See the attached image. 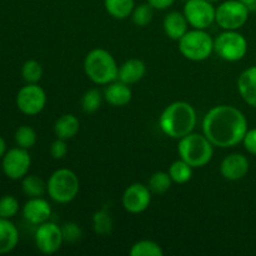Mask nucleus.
<instances>
[{"label":"nucleus","mask_w":256,"mask_h":256,"mask_svg":"<svg viewBox=\"0 0 256 256\" xmlns=\"http://www.w3.org/2000/svg\"><path fill=\"white\" fill-rule=\"evenodd\" d=\"M145 72H146V65L142 60L129 59L120 65L118 79L128 85L136 84L145 76Z\"/></svg>","instance_id":"19"},{"label":"nucleus","mask_w":256,"mask_h":256,"mask_svg":"<svg viewBox=\"0 0 256 256\" xmlns=\"http://www.w3.org/2000/svg\"><path fill=\"white\" fill-rule=\"evenodd\" d=\"M132 98V89L129 85L122 82H112L108 84L104 90V99L112 106H125Z\"/></svg>","instance_id":"18"},{"label":"nucleus","mask_w":256,"mask_h":256,"mask_svg":"<svg viewBox=\"0 0 256 256\" xmlns=\"http://www.w3.org/2000/svg\"><path fill=\"white\" fill-rule=\"evenodd\" d=\"M244 148L246 152L252 155H256V128L248 130L242 140Z\"/></svg>","instance_id":"35"},{"label":"nucleus","mask_w":256,"mask_h":256,"mask_svg":"<svg viewBox=\"0 0 256 256\" xmlns=\"http://www.w3.org/2000/svg\"><path fill=\"white\" fill-rule=\"evenodd\" d=\"M86 76L96 85H108L115 82L119 75L116 60L105 49H92L84 60Z\"/></svg>","instance_id":"3"},{"label":"nucleus","mask_w":256,"mask_h":256,"mask_svg":"<svg viewBox=\"0 0 256 256\" xmlns=\"http://www.w3.org/2000/svg\"><path fill=\"white\" fill-rule=\"evenodd\" d=\"M182 2H188V0H182Z\"/></svg>","instance_id":"40"},{"label":"nucleus","mask_w":256,"mask_h":256,"mask_svg":"<svg viewBox=\"0 0 256 256\" xmlns=\"http://www.w3.org/2000/svg\"><path fill=\"white\" fill-rule=\"evenodd\" d=\"M129 254L132 256H162L164 250L152 240H140L132 245Z\"/></svg>","instance_id":"26"},{"label":"nucleus","mask_w":256,"mask_h":256,"mask_svg":"<svg viewBox=\"0 0 256 256\" xmlns=\"http://www.w3.org/2000/svg\"><path fill=\"white\" fill-rule=\"evenodd\" d=\"M122 202L124 209L130 214H140L149 208L152 202V192L144 184L129 185L122 194Z\"/></svg>","instance_id":"13"},{"label":"nucleus","mask_w":256,"mask_h":256,"mask_svg":"<svg viewBox=\"0 0 256 256\" xmlns=\"http://www.w3.org/2000/svg\"><path fill=\"white\" fill-rule=\"evenodd\" d=\"M22 189L29 198H40L46 190V184L38 175H25L22 178Z\"/></svg>","instance_id":"24"},{"label":"nucleus","mask_w":256,"mask_h":256,"mask_svg":"<svg viewBox=\"0 0 256 256\" xmlns=\"http://www.w3.org/2000/svg\"><path fill=\"white\" fill-rule=\"evenodd\" d=\"M105 10L115 19H126L135 8L134 0H104Z\"/></svg>","instance_id":"22"},{"label":"nucleus","mask_w":256,"mask_h":256,"mask_svg":"<svg viewBox=\"0 0 256 256\" xmlns=\"http://www.w3.org/2000/svg\"><path fill=\"white\" fill-rule=\"evenodd\" d=\"M215 12L216 9L209 0H188L182 12L194 29L205 30L215 22Z\"/></svg>","instance_id":"9"},{"label":"nucleus","mask_w":256,"mask_h":256,"mask_svg":"<svg viewBox=\"0 0 256 256\" xmlns=\"http://www.w3.org/2000/svg\"><path fill=\"white\" fill-rule=\"evenodd\" d=\"M80 130V122L75 115L72 114H64L55 122L54 124V132L55 136L62 140H70Z\"/></svg>","instance_id":"21"},{"label":"nucleus","mask_w":256,"mask_h":256,"mask_svg":"<svg viewBox=\"0 0 256 256\" xmlns=\"http://www.w3.org/2000/svg\"><path fill=\"white\" fill-rule=\"evenodd\" d=\"M64 242L62 226H58L55 222H45L38 226L35 232V244L42 254H55L62 248Z\"/></svg>","instance_id":"11"},{"label":"nucleus","mask_w":256,"mask_h":256,"mask_svg":"<svg viewBox=\"0 0 256 256\" xmlns=\"http://www.w3.org/2000/svg\"><path fill=\"white\" fill-rule=\"evenodd\" d=\"M202 134L214 146L226 149L239 145L248 129L246 116L232 105L212 108L202 119Z\"/></svg>","instance_id":"1"},{"label":"nucleus","mask_w":256,"mask_h":256,"mask_svg":"<svg viewBox=\"0 0 256 256\" xmlns=\"http://www.w3.org/2000/svg\"><path fill=\"white\" fill-rule=\"evenodd\" d=\"M175 0H148L150 5H152L154 9L158 10H165L169 6H172L174 4Z\"/></svg>","instance_id":"36"},{"label":"nucleus","mask_w":256,"mask_h":256,"mask_svg":"<svg viewBox=\"0 0 256 256\" xmlns=\"http://www.w3.org/2000/svg\"><path fill=\"white\" fill-rule=\"evenodd\" d=\"M250 10L239 0H226L216 8L215 22L224 30H238L246 24Z\"/></svg>","instance_id":"8"},{"label":"nucleus","mask_w":256,"mask_h":256,"mask_svg":"<svg viewBox=\"0 0 256 256\" xmlns=\"http://www.w3.org/2000/svg\"><path fill=\"white\" fill-rule=\"evenodd\" d=\"M46 104V94L38 84H28L19 90L16 95V105L22 114L36 115L44 110Z\"/></svg>","instance_id":"10"},{"label":"nucleus","mask_w":256,"mask_h":256,"mask_svg":"<svg viewBox=\"0 0 256 256\" xmlns=\"http://www.w3.org/2000/svg\"><path fill=\"white\" fill-rule=\"evenodd\" d=\"M160 130L172 139L186 136L196 126V112L186 102H174L162 110L159 118Z\"/></svg>","instance_id":"2"},{"label":"nucleus","mask_w":256,"mask_h":256,"mask_svg":"<svg viewBox=\"0 0 256 256\" xmlns=\"http://www.w3.org/2000/svg\"><path fill=\"white\" fill-rule=\"evenodd\" d=\"M19 210V202L12 195H5L0 199V218L10 219Z\"/></svg>","instance_id":"32"},{"label":"nucleus","mask_w":256,"mask_h":256,"mask_svg":"<svg viewBox=\"0 0 256 256\" xmlns=\"http://www.w3.org/2000/svg\"><path fill=\"white\" fill-rule=\"evenodd\" d=\"M169 175L175 184H185L192 176V168L184 160H176L169 168Z\"/></svg>","instance_id":"25"},{"label":"nucleus","mask_w":256,"mask_h":256,"mask_svg":"<svg viewBox=\"0 0 256 256\" xmlns=\"http://www.w3.org/2000/svg\"><path fill=\"white\" fill-rule=\"evenodd\" d=\"M242 2L250 12H256V0H239Z\"/></svg>","instance_id":"37"},{"label":"nucleus","mask_w":256,"mask_h":256,"mask_svg":"<svg viewBox=\"0 0 256 256\" xmlns=\"http://www.w3.org/2000/svg\"><path fill=\"white\" fill-rule=\"evenodd\" d=\"M80 182L72 170L62 168L50 175L46 182V192L50 199L59 204H68L78 196Z\"/></svg>","instance_id":"5"},{"label":"nucleus","mask_w":256,"mask_h":256,"mask_svg":"<svg viewBox=\"0 0 256 256\" xmlns=\"http://www.w3.org/2000/svg\"><path fill=\"white\" fill-rule=\"evenodd\" d=\"M15 142L19 148L30 149L36 142V132L32 126L22 125V126L18 128L16 132H15Z\"/></svg>","instance_id":"31"},{"label":"nucleus","mask_w":256,"mask_h":256,"mask_svg":"<svg viewBox=\"0 0 256 256\" xmlns=\"http://www.w3.org/2000/svg\"><path fill=\"white\" fill-rule=\"evenodd\" d=\"M249 160L245 155L232 152L224 158L220 164V172L224 179L229 180V182H238L246 176V174L249 172Z\"/></svg>","instance_id":"14"},{"label":"nucleus","mask_w":256,"mask_h":256,"mask_svg":"<svg viewBox=\"0 0 256 256\" xmlns=\"http://www.w3.org/2000/svg\"><path fill=\"white\" fill-rule=\"evenodd\" d=\"M102 95L99 89H92L86 90L82 98V112L86 114H92V112H98L99 108L102 106Z\"/></svg>","instance_id":"28"},{"label":"nucleus","mask_w":256,"mask_h":256,"mask_svg":"<svg viewBox=\"0 0 256 256\" xmlns=\"http://www.w3.org/2000/svg\"><path fill=\"white\" fill-rule=\"evenodd\" d=\"M5 149H6V145H5L4 139H2V138L0 136V158H2V155H4Z\"/></svg>","instance_id":"38"},{"label":"nucleus","mask_w":256,"mask_h":256,"mask_svg":"<svg viewBox=\"0 0 256 256\" xmlns=\"http://www.w3.org/2000/svg\"><path fill=\"white\" fill-rule=\"evenodd\" d=\"M238 90L248 105L256 108V66L245 69L238 79Z\"/></svg>","instance_id":"16"},{"label":"nucleus","mask_w":256,"mask_h":256,"mask_svg":"<svg viewBox=\"0 0 256 256\" xmlns=\"http://www.w3.org/2000/svg\"><path fill=\"white\" fill-rule=\"evenodd\" d=\"M22 216L25 220L34 225H40L48 222L52 216V206L45 199L40 198H30L29 202H25L22 208Z\"/></svg>","instance_id":"15"},{"label":"nucleus","mask_w":256,"mask_h":256,"mask_svg":"<svg viewBox=\"0 0 256 256\" xmlns=\"http://www.w3.org/2000/svg\"><path fill=\"white\" fill-rule=\"evenodd\" d=\"M22 76L28 84H38L42 76V66L36 60H28L22 68Z\"/></svg>","instance_id":"30"},{"label":"nucleus","mask_w":256,"mask_h":256,"mask_svg":"<svg viewBox=\"0 0 256 256\" xmlns=\"http://www.w3.org/2000/svg\"><path fill=\"white\" fill-rule=\"evenodd\" d=\"M209 2H219V0H209Z\"/></svg>","instance_id":"39"},{"label":"nucleus","mask_w":256,"mask_h":256,"mask_svg":"<svg viewBox=\"0 0 256 256\" xmlns=\"http://www.w3.org/2000/svg\"><path fill=\"white\" fill-rule=\"evenodd\" d=\"M19 242V232L9 219L0 218V254H8Z\"/></svg>","instance_id":"20"},{"label":"nucleus","mask_w":256,"mask_h":256,"mask_svg":"<svg viewBox=\"0 0 256 256\" xmlns=\"http://www.w3.org/2000/svg\"><path fill=\"white\" fill-rule=\"evenodd\" d=\"M92 228H94V232L100 236H108L112 234L114 229V222L106 208H102L95 212L92 216Z\"/></svg>","instance_id":"23"},{"label":"nucleus","mask_w":256,"mask_h":256,"mask_svg":"<svg viewBox=\"0 0 256 256\" xmlns=\"http://www.w3.org/2000/svg\"><path fill=\"white\" fill-rule=\"evenodd\" d=\"M179 52L188 60L204 62L214 52V40L205 30H190L179 40Z\"/></svg>","instance_id":"6"},{"label":"nucleus","mask_w":256,"mask_h":256,"mask_svg":"<svg viewBox=\"0 0 256 256\" xmlns=\"http://www.w3.org/2000/svg\"><path fill=\"white\" fill-rule=\"evenodd\" d=\"M50 154L54 159L60 160L64 159L68 154V145H66V140H62L56 138V140H54L50 146Z\"/></svg>","instance_id":"34"},{"label":"nucleus","mask_w":256,"mask_h":256,"mask_svg":"<svg viewBox=\"0 0 256 256\" xmlns=\"http://www.w3.org/2000/svg\"><path fill=\"white\" fill-rule=\"evenodd\" d=\"M214 52L225 62H239L248 52V40L236 30H224L214 40Z\"/></svg>","instance_id":"7"},{"label":"nucleus","mask_w":256,"mask_h":256,"mask_svg":"<svg viewBox=\"0 0 256 256\" xmlns=\"http://www.w3.org/2000/svg\"><path fill=\"white\" fill-rule=\"evenodd\" d=\"M62 238H64L65 242H76L82 239V228L79 226V224L76 222H65L64 225L62 226Z\"/></svg>","instance_id":"33"},{"label":"nucleus","mask_w":256,"mask_h":256,"mask_svg":"<svg viewBox=\"0 0 256 256\" xmlns=\"http://www.w3.org/2000/svg\"><path fill=\"white\" fill-rule=\"evenodd\" d=\"M172 180L169 172H156L150 176L148 186L154 194H165L172 188Z\"/></svg>","instance_id":"27"},{"label":"nucleus","mask_w":256,"mask_h":256,"mask_svg":"<svg viewBox=\"0 0 256 256\" xmlns=\"http://www.w3.org/2000/svg\"><path fill=\"white\" fill-rule=\"evenodd\" d=\"M152 16H154V8L149 2L138 5V6L134 8V10L132 12V22L136 26L140 28H144L146 25H149L152 22Z\"/></svg>","instance_id":"29"},{"label":"nucleus","mask_w":256,"mask_h":256,"mask_svg":"<svg viewBox=\"0 0 256 256\" xmlns=\"http://www.w3.org/2000/svg\"><path fill=\"white\" fill-rule=\"evenodd\" d=\"M32 159L28 152V149L15 148L9 150L2 159V170L9 179L19 180L22 179L30 169Z\"/></svg>","instance_id":"12"},{"label":"nucleus","mask_w":256,"mask_h":256,"mask_svg":"<svg viewBox=\"0 0 256 256\" xmlns=\"http://www.w3.org/2000/svg\"><path fill=\"white\" fill-rule=\"evenodd\" d=\"M178 154L180 159L190 165L192 169L202 168L209 164L214 155V145L204 134L190 132L179 139Z\"/></svg>","instance_id":"4"},{"label":"nucleus","mask_w":256,"mask_h":256,"mask_svg":"<svg viewBox=\"0 0 256 256\" xmlns=\"http://www.w3.org/2000/svg\"><path fill=\"white\" fill-rule=\"evenodd\" d=\"M188 25L189 22H188L184 12H170L169 14L165 15L164 20H162V28H164L166 36H169L172 40H178V42L188 32Z\"/></svg>","instance_id":"17"}]
</instances>
